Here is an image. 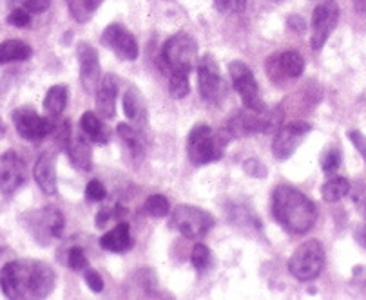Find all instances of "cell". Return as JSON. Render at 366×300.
<instances>
[{"instance_id":"cell-11","label":"cell","mask_w":366,"mask_h":300,"mask_svg":"<svg viewBox=\"0 0 366 300\" xmlns=\"http://www.w3.org/2000/svg\"><path fill=\"white\" fill-rule=\"evenodd\" d=\"M310 130L312 127L307 121H292V123L281 127L272 141L274 157L285 161L289 160L290 156H294V152L297 150L301 141L307 138V134L310 133Z\"/></svg>"},{"instance_id":"cell-28","label":"cell","mask_w":366,"mask_h":300,"mask_svg":"<svg viewBox=\"0 0 366 300\" xmlns=\"http://www.w3.org/2000/svg\"><path fill=\"white\" fill-rule=\"evenodd\" d=\"M169 89H171V94L178 100L185 98L191 90V86H189V74L185 73H171L169 74Z\"/></svg>"},{"instance_id":"cell-14","label":"cell","mask_w":366,"mask_h":300,"mask_svg":"<svg viewBox=\"0 0 366 300\" xmlns=\"http://www.w3.org/2000/svg\"><path fill=\"white\" fill-rule=\"evenodd\" d=\"M272 125V120L267 116V110L247 109L243 113L234 114L229 121V133L236 138L252 136V134L267 133Z\"/></svg>"},{"instance_id":"cell-21","label":"cell","mask_w":366,"mask_h":300,"mask_svg":"<svg viewBox=\"0 0 366 300\" xmlns=\"http://www.w3.org/2000/svg\"><path fill=\"white\" fill-rule=\"evenodd\" d=\"M31 47L22 40H6L0 43V66L11 62H24L31 58Z\"/></svg>"},{"instance_id":"cell-3","label":"cell","mask_w":366,"mask_h":300,"mask_svg":"<svg viewBox=\"0 0 366 300\" xmlns=\"http://www.w3.org/2000/svg\"><path fill=\"white\" fill-rule=\"evenodd\" d=\"M162 56L171 73L191 74L198 63V42L189 33L179 31L165 42Z\"/></svg>"},{"instance_id":"cell-20","label":"cell","mask_w":366,"mask_h":300,"mask_svg":"<svg viewBox=\"0 0 366 300\" xmlns=\"http://www.w3.org/2000/svg\"><path fill=\"white\" fill-rule=\"evenodd\" d=\"M66 152L73 167L78 170H91L93 168V150L82 138H73L66 143Z\"/></svg>"},{"instance_id":"cell-40","label":"cell","mask_w":366,"mask_h":300,"mask_svg":"<svg viewBox=\"0 0 366 300\" xmlns=\"http://www.w3.org/2000/svg\"><path fill=\"white\" fill-rule=\"evenodd\" d=\"M51 6V0H24V8L29 13H44Z\"/></svg>"},{"instance_id":"cell-41","label":"cell","mask_w":366,"mask_h":300,"mask_svg":"<svg viewBox=\"0 0 366 300\" xmlns=\"http://www.w3.org/2000/svg\"><path fill=\"white\" fill-rule=\"evenodd\" d=\"M113 215H114L113 210H109V208H102V210L98 212L97 219H94V224H97L98 228H104Z\"/></svg>"},{"instance_id":"cell-32","label":"cell","mask_w":366,"mask_h":300,"mask_svg":"<svg viewBox=\"0 0 366 300\" xmlns=\"http://www.w3.org/2000/svg\"><path fill=\"white\" fill-rule=\"evenodd\" d=\"M214 6L225 15H238L245 11L247 0H214Z\"/></svg>"},{"instance_id":"cell-22","label":"cell","mask_w":366,"mask_h":300,"mask_svg":"<svg viewBox=\"0 0 366 300\" xmlns=\"http://www.w3.org/2000/svg\"><path fill=\"white\" fill-rule=\"evenodd\" d=\"M67 105V87L55 86L47 90L44 98V110L49 118H59Z\"/></svg>"},{"instance_id":"cell-34","label":"cell","mask_w":366,"mask_h":300,"mask_svg":"<svg viewBox=\"0 0 366 300\" xmlns=\"http://www.w3.org/2000/svg\"><path fill=\"white\" fill-rule=\"evenodd\" d=\"M67 261H69V266L74 271H82V269H87V266H89V261H87L84 249L76 248V246L69 249V257H67Z\"/></svg>"},{"instance_id":"cell-30","label":"cell","mask_w":366,"mask_h":300,"mask_svg":"<svg viewBox=\"0 0 366 300\" xmlns=\"http://www.w3.org/2000/svg\"><path fill=\"white\" fill-rule=\"evenodd\" d=\"M211 249L207 248L205 244H202V242H198V244L192 248V254H191V262L192 266H194L196 269H205L209 268V264H211Z\"/></svg>"},{"instance_id":"cell-31","label":"cell","mask_w":366,"mask_h":300,"mask_svg":"<svg viewBox=\"0 0 366 300\" xmlns=\"http://www.w3.org/2000/svg\"><path fill=\"white\" fill-rule=\"evenodd\" d=\"M339 165H341V154H339L337 148H328L327 152L321 156V168H323L325 174H334Z\"/></svg>"},{"instance_id":"cell-17","label":"cell","mask_w":366,"mask_h":300,"mask_svg":"<svg viewBox=\"0 0 366 300\" xmlns=\"http://www.w3.org/2000/svg\"><path fill=\"white\" fill-rule=\"evenodd\" d=\"M33 176H35L36 185H39L44 194H56V163L55 157L51 156V154H42L36 160L35 168H33Z\"/></svg>"},{"instance_id":"cell-9","label":"cell","mask_w":366,"mask_h":300,"mask_svg":"<svg viewBox=\"0 0 366 300\" xmlns=\"http://www.w3.org/2000/svg\"><path fill=\"white\" fill-rule=\"evenodd\" d=\"M26 224H28L29 232H31L36 241L47 244L49 239L62 237L66 221H64V215L56 208L47 207L26 215Z\"/></svg>"},{"instance_id":"cell-4","label":"cell","mask_w":366,"mask_h":300,"mask_svg":"<svg viewBox=\"0 0 366 300\" xmlns=\"http://www.w3.org/2000/svg\"><path fill=\"white\" fill-rule=\"evenodd\" d=\"M325 266V249L317 239L305 241L292 254L289 261V271L301 282L320 277Z\"/></svg>"},{"instance_id":"cell-1","label":"cell","mask_w":366,"mask_h":300,"mask_svg":"<svg viewBox=\"0 0 366 300\" xmlns=\"http://www.w3.org/2000/svg\"><path fill=\"white\" fill-rule=\"evenodd\" d=\"M53 288L55 271L44 262L13 261L0 271V289L8 299H46Z\"/></svg>"},{"instance_id":"cell-18","label":"cell","mask_w":366,"mask_h":300,"mask_svg":"<svg viewBox=\"0 0 366 300\" xmlns=\"http://www.w3.org/2000/svg\"><path fill=\"white\" fill-rule=\"evenodd\" d=\"M118 94V83L113 74H106L97 89V114L100 118L114 116V100Z\"/></svg>"},{"instance_id":"cell-26","label":"cell","mask_w":366,"mask_h":300,"mask_svg":"<svg viewBox=\"0 0 366 300\" xmlns=\"http://www.w3.org/2000/svg\"><path fill=\"white\" fill-rule=\"evenodd\" d=\"M124 113L131 121L145 120V105L142 96L134 89H129L124 96Z\"/></svg>"},{"instance_id":"cell-39","label":"cell","mask_w":366,"mask_h":300,"mask_svg":"<svg viewBox=\"0 0 366 300\" xmlns=\"http://www.w3.org/2000/svg\"><path fill=\"white\" fill-rule=\"evenodd\" d=\"M348 138H350V141L354 143V147L357 148L359 152H361V156L365 157L366 161V136L362 133H359V130H350L348 133Z\"/></svg>"},{"instance_id":"cell-13","label":"cell","mask_w":366,"mask_h":300,"mask_svg":"<svg viewBox=\"0 0 366 300\" xmlns=\"http://www.w3.org/2000/svg\"><path fill=\"white\" fill-rule=\"evenodd\" d=\"M26 183V163L15 150H6L0 156V192L13 195Z\"/></svg>"},{"instance_id":"cell-44","label":"cell","mask_w":366,"mask_h":300,"mask_svg":"<svg viewBox=\"0 0 366 300\" xmlns=\"http://www.w3.org/2000/svg\"><path fill=\"white\" fill-rule=\"evenodd\" d=\"M102 2H104V0H87V8H89L91 13H94L98 8H100Z\"/></svg>"},{"instance_id":"cell-46","label":"cell","mask_w":366,"mask_h":300,"mask_svg":"<svg viewBox=\"0 0 366 300\" xmlns=\"http://www.w3.org/2000/svg\"><path fill=\"white\" fill-rule=\"evenodd\" d=\"M365 244H366V228H365Z\"/></svg>"},{"instance_id":"cell-2","label":"cell","mask_w":366,"mask_h":300,"mask_svg":"<svg viewBox=\"0 0 366 300\" xmlns=\"http://www.w3.org/2000/svg\"><path fill=\"white\" fill-rule=\"evenodd\" d=\"M272 215L285 230L303 235L314 227L317 210L310 199L292 187H277L272 195Z\"/></svg>"},{"instance_id":"cell-23","label":"cell","mask_w":366,"mask_h":300,"mask_svg":"<svg viewBox=\"0 0 366 300\" xmlns=\"http://www.w3.org/2000/svg\"><path fill=\"white\" fill-rule=\"evenodd\" d=\"M350 192V181L347 177H330L327 183L321 187V197L327 203H337L339 199H343L345 195Z\"/></svg>"},{"instance_id":"cell-37","label":"cell","mask_w":366,"mask_h":300,"mask_svg":"<svg viewBox=\"0 0 366 300\" xmlns=\"http://www.w3.org/2000/svg\"><path fill=\"white\" fill-rule=\"evenodd\" d=\"M84 281H86V284L89 286L91 291L94 293L104 291V281H102V277L94 271V269H86V273H84Z\"/></svg>"},{"instance_id":"cell-8","label":"cell","mask_w":366,"mask_h":300,"mask_svg":"<svg viewBox=\"0 0 366 300\" xmlns=\"http://www.w3.org/2000/svg\"><path fill=\"white\" fill-rule=\"evenodd\" d=\"M229 74L230 80H232L234 89L238 90V94L242 96L243 103H245L247 109L252 110H267L265 103L259 96V89H257V82L254 78V73L250 71V67L247 66L242 60H234L229 63Z\"/></svg>"},{"instance_id":"cell-5","label":"cell","mask_w":366,"mask_h":300,"mask_svg":"<svg viewBox=\"0 0 366 300\" xmlns=\"http://www.w3.org/2000/svg\"><path fill=\"white\" fill-rule=\"evenodd\" d=\"M223 141L212 134V129L209 125L199 123L194 125L189 134L187 140V154L192 165L202 167V165H209L218 161L223 156Z\"/></svg>"},{"instance_id":"cell-29","label":"cell","mask_w":366,"mask_h":300,"mask_svg":"<svg viewBox=\"0 0 366 300\" xmlns=\"http://www.w3.org/2000/svg\"><path fill=\"white\" fill-rule=\"evenodd\" d=\"M145 212L151 217H167L169 215V201L160 194H154L145 201Z\"/></svg>"},{"instance_id":"cell-38","label":"cell","mask_w":366,"mask_h":300,"mask_svg":"<svg viewBox=\"0 0 366 300\" xmlns=\"http://www.w3.org/2000/svg\"><path fill=\"white\" fill-rule=\"evenodd\" d=\"M245 172L252 177H265L267 176V167L261 163L259 160H247L243 165Z\"/></svg>"},{"instance_id":"cell-36","label":"cell","mask_w":366,"mask_h":300,"mask_svg":"<svg viewBox=\"0 0 366 300\" xmlns=\"http://www.w3.org/2000/svg\"><path fill=\"white\" fill-rule=\"evenodd\" d=\"M29 20H31V16H29V11H28V9H24V8L13 9V11L9 13V16H8V22L11 24V26H15V28H26V26L29 24Z\"/></svg>"},{"instance_id":"cell-6","label":"cell","mask_w":366,"mask_h":300,"mask_svg":"<svg viewBox=\"0 0 366 300\" xmlns=\"http://www.w3.org/2000/svg\"><path fill=\"white\" fill-rule=\"evenodd\" d=\"M171 227L178 230L183 237L202 239L214 227V217L209 212L192 205H179L171 215Z\"/></svg>"},{"instance_id":"cell-15","label":"cell","mask_w":366,"mask_h":300,"mask_svg":"<svg viewBox=\"0 0 366 300\" xmlns=\"http://www.w3.org/2000/svg\"><path fill=\"white\" fill-rule=\"evenodd\" d=\"M102 43L111 47L122 60L133 62L138 58V43L134 36L122 26V24H111L107 26L104 35H102Z\"/></svg>"},{"instance_id":"cell-42","label":"cell","mask_w":366,"mask_h":300,"mask_svg":"<svg viewBox=\"0 0 366 300\" xmlns=\"http://www.w3.org/2000/svg\"><path fill=\"white\" fill-rule=\"evenodd\" d=\"M289 26H290V28H292L296 33H303L305 28H307L301 16H290V19H289Z\"/></svg>"},{"instance_id":"cell-10","label":"cell","mask_w":366,"mask_h":300,"mask_svg":"<svg viewBox=\"0 0 366 300\" xmlns=\"http://www.w3.org/2000/svg\"><path fill=\"white\" fill-rule=\"evenodd\" d=\"M13 123L20 138L28 141H40L53 133V123L47 118H42L29 107H20L13 110Z\"/></svg>"},{"instance_id":"cell-12","label":"cell","mask_w":366,"mask_h":300,"mask_svg":"<svg viewBox=\"0 0 366 300\" xmlns=\"http://www.w3.org/2000/svg\"><path fill=\"white\" fill-rule=\"evenodd\" d=\"M339 20V9L335 6V2L327 0V2H321L316 9H314V15H312V49L320 51L321 47L325 46V42L328 40V36L332 35V31L335 29Z\"/></svg>"},{"instance_id":"cell-27","label":"cell","mask_w":366,"mask_h":300,"mask_svg":"<svg viewBox=\"0 0 366 300\" xmlns=\"http://www.w3.org/2000/svg\"><path fill=\"white\" fill-rule=\"evenodd\" d=\"M118 134H120L122 140L125 141V145L129 147V150L134 154L137 157L142 156V141H140V136H138L137 130L131 127L129 123H118Z\"/></svg>"},{"instance_id":"cell-7","label":"cell","mask_w":366,"mask_h":300,"mask_svg":"<svg viewBox=\"0 0 366 300\" xmlns=\"http://www.w3.org/2000/svg\"><path fill=\"white\" fill-rule=\"evenodd\" d=\"M198 71V87L207 102L218 103L227 94V83L222 76L218 62L211 55H205L196 63Z\"/></svg>"},{"instance_id":"cell-35","label":"cell","mask_w":366,"mask_h":300,"mask_svg":"<svg viewBox=\"0 0 366 300\" xmlns=\"http://www.w3.org/2000/svg\"><path fill=\"white\" fill-rule=\"evenodd\" d=\"M106 195H107V190L100 181L97 180L89 181V185L86 187V197L89 199V201H93V203H100V201L106 199Z\"/></svg>"},{"instance_id":"cell-24","label":"cell","mask_w":366,"mask_h":300,"mask_svg":"<svg viewBox=\"0 0 366 300\" xmlns=\"http://www.w3.org/2000/svg\"><path fill=\"white\" fill-rule=\"evenodd\" d=\"M80 125H82V130L87 134V138H91L93 141H97V143H106L107 141V130L97 113L87 110L80 120Z\"/></svg>"},{"instance_id":"cell-25","label":"cell","mask_w":366,"mask_h":300,"mask_svg":"<svg viewBox=\"0 0 366 300\" xmlns=\"http://www.w3.org/2000/svg\"><path fill=\"white\" fill-rule=\"evenodd\" d=\"M277 63H280L281 73L287 74L289 78H300L305 71V60L301 58L300 53L296 51L281 53Z\"/></svg>"},{"instance_id":"cell-45","label":"cell","mask_w":366,"mask_h":300,"mask_svg":"<svg viewBox=\"0 0 366 300\" xmlns=\"http://www.w3.org/2000/svg\"><path fill=\"white\" fill-rule=\"evenodd\" d=\"M2 134H4V125L0 123V138H2Z\"/></svg>"},{"instance_id":"cell-16","label":"cell","mask_w":366,"mask_h":300,"mask_svg":"<svg viewBox=\"0 0 366 300\" xmlns=\"http://www.w3.org/2000/svg\"><path fill=\"white\" fill-rule=\"evenodd\" d=\"M78 60H80V82L84 89L89 94L97 93L100 86V62H98V53L94 51L89 43H80L78 46Z\"/></svg>"},{"instance_id":"cell-43","label":"cell","mask_w":366,"mask_h":300,"mask_svg":"<svg viewBox=\"0 0 366 300\" xmlns=\"http://www.w3.org/2000/svg\"><path fill=\"white\" fill-rule=\"evenodd\" d=\"M354 9L357 13H366V0H354Z\"/></svg>"},{"instance_id":"cell-19","label":"cell","mask_w":366,"mask_h":300,"mask_svg":"<svg viewBox=\"0 0 366 300\" xmlns=\"http://www.w3.org/2000/svg\"><path fill=\"white\" fill-rule=\"evenodd\" d=\"M100 246L111 254H124L133 246V237H131V228L127 222H118L111 232L100 237Z\"/></svg>"},{"instance_id":"cell-33","label":"cell","mask_w":366,"mask_h":300,"mask_svg":"<svg viewBox=\"0 0 366 300\" xmlns=\"http://www.w3.org/2000/svg\"><path fill=\"white\" fill-rule=\"evenodd\" d=\"M66 2L67 6H69L71 15H73L78 22H87L89 16L93 15V13L89 11V8H87V0H66Z\"/></svg>"}]
</instances>
